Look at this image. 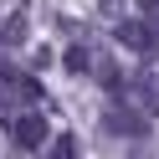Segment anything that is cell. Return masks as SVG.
Returning <instances> with one entry per match:
<instances>
[{
	"label": "cell",
	"instance_id": "obj_1",
	"mask_svg": "<svg viewBox=\"0 0 159 159\" xmlns=\"http://www.w3.org/2000/svg\"><path fill=\"white\" fill-rule=\"evenodd\" d=\"M41 103V82H36L26 67H11V62H0V118L11 123V118L31 113V108Z\"/></svg>",
	"mask_w": 159,
	"mask_h": 159
},
{
	"label": "cell",
	"instance_id": "obj_2",
	"mask_svg": "<svg viewBox=\"0 0 159 159\" xmlns=\"http://www.w3.org/2000/svg\"><path fill=\"white\" fill-rule=\"evenodd\" d=\"M113 103L128 108V113H139V118H154L159 113V87H154V77H123L113 87Z\"/></svg>",
	"mask_w": 159,
	"mask_h": 159
},
{
	"label": "cell",
	"instance_id": "obj_3",
	"mask_svg": "<svg viewBox=\"0 0 159 159\" xmlns=\"http://www.w3.org/2000/svg\"><path fill=\"white\" fill-rule=\"evenodd\" d=\"M113 36L128 46V52H139V57H154V52H159V26L149 21V16H123Z\"/></svg>",
	"mask_w": 159,
	"mask_h": 159
},
{
	"label": "cell",
	"instance_id": "obj_4",
	"mask_svg": "<svg viewBox=\"0 0 159 159\" xmlns=\"http://www.w3.org/2000/svg\"><path fill=\"white\" fill-rule=\"evenodd\" d=\"M11 144L16 149H26V154H31V149H46L52 144V128H46V113H21V118H11Z\"/></svg>",
	"mask_w": 159,
	"mask_h": 159
},
{
	"label": "cell",
	"instance_id": "obj_5",
	"mask_svg": "<svg viewBox=\"0 0 159 159\" xmlns=\"http://www.w3.org/2000/svg\"><path fill=\"white\" fill-rule=\"evenodd\" d=\"M103 134H108V139H144V134H149V118L128 113V108H118V103H108V113H103Z\"/></svg>",
	"mask_w": 159,
	"mask_h": 159
},
{
	"label": "cell",
	"instance_id": "obj_6",
	"mask_svg": "<svg viewBox=\"0 0 159 159\" xmlns=\"http://www.w3.org/2000/svg\"><path fill=\"white\" fill-rule=\"evenodd\" d=\"M87 77H93L98 87H108V93H113V87L123 82V72H118L113 52H103V46H93V57H87Z\"/></svg>",
	"mask_w": 159,
	"mask_h": 159
},
{
	"label": "cell",
	"instance_id": "obj_7",
	"mask_svg": "<svg viewBox=\"0 0 159 159\" xmlns=\"http://www.w3.org/2000/svg\"><path fill=\"white\" fill-rule=\"evenodd\" d=\"M46 159H82V154H77V134H52Z\"/></svg>",
	"mask_w": 159,
	"mask_h": 159
},
{
	"label": "cell",
	"instance_id": "obj_8",
	"mask_svg": "<svg viewBox=\"0 0 159 159\" xmlns=\"http://www.w3.org/2000/svg\"><path fill=\"white\" fill-rule=\"evenodd\" d=\"M87 57H93V46L77 41V46H67V52H62V62H67V72H72V77H82V72H87Z\"/></svg>",
	"mask_w": 159,
	"mask_h": 159
},
{
	"label": "cell",
	"instance_id": "obj_9",
	"mask_svg": "<svg viewBox=\"0 0 159 159\" xmlns=\"http://www.w3.org/2000/svg\"><path fill=\"white\" fill-rule=\"evenodd\" d=\"M0 41H5V46H21V41H26V16H5V26H0Z\"/></svg>",
	"mask_w": 159,
	"mask_h": 159
},
{
	"label": "cell",
	"instance_id": "obj_10",
	"mask_svg": "<svg viewBox=\"0 0 159 159\" xmlns=\"http://www.w3.org/2000/svg\"><path fill=\"white\" fill-rule=\"evenodd\" d=\"M154 87H159V72H154Z\"/></svg>",
	"mask_w": 159,
	"mask_h": 159
},
{
	"label": "cell",
	"instance_id": "obj_11",
	"mask_svg": "<svg viewBox=\"0 0 159 159\" xmlns=\"http://www.w3.org/2000/svg\"><path fill=\"white\" fill-rule=\"evenodd\" d=\"M149 5H159V0H149Z\"/></svg>",
	"mask_w": 159,
	"mask_h": 159
}]
</instances>
